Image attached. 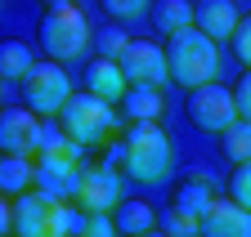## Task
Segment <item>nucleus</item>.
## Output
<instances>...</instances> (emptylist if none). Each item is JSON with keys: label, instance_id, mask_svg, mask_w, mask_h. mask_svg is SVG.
Segmentation results:
<instances>
[{"label": "nucleus", "instance_id": "nucleus-19", "mask_svg": "<svg viewBox=\"0 0 251 237\" xmlns=\"http://www.w3.org/2000/svg\"><path fill=\"white\" fill-rule=\"evenodd\" d=\"M211 188H206V170H193V184H184L175 193V206H184V211H193V215H206V206H211Z\"/></svg>", "mask_w": 251, "mask_h": 237}, {"label": "nucleus", "instance_id": "nucleus-12", "mask_svg": "<svg viewBox=\"0 0 251 237\" xmlns=\"http://www.w3.org/2000/svg\"><path fill=\"white\" fill-rule=\"evenodd\" d=\"M238 5L233 0H198L193 5V27L198 32H206L215 45L220 41H233V32H238Z\"/></svg>", "mask_w": 251, "mask_h": 237}, {"label": "nucleus", "instance_id": "nucleus-9", "mask_svg": "<svg viewBox=\"0 0 251 237\" xmlns=\"http://www.w3.org/2000/svg\"><path fill=\"white\" fill-rule=\"evenodd\" d=\"M41 143H45L41 112H31V108H0V152L36 157Z\"/></svg>", "mask_w": 251, "mask_h": 237}, {"label": "nucleus", "instance_id": "nucleus-18", "mask_svg": "<svg viewBox=\"0 0 251 237\" xmlns=\"http://www.w3.org/2000/svg\"><path fill=\"white\" fill-rule=\"evenodd\" d=\"M152 22H157V32H184V27H193V5L188 0H157V9H152Z\"/></svg>", "mask_w": 251, "mask_h": 237}, {"label": "nucleus", "instance_id": "nucleus-1", "mask_svg": "<svg viewBox=\"0 0 251 237\" xmlns=\"http://www.w3.org/2000/svg\"><path fill=\"white\" fill-rule=\"evenodd\" d=\"M121 161H126V174H130L135 184H144V188L166 184V174L175 166L171 134L157 121H135V130L126 134V143H121Z\"/></svg>", "mask_w": 251, "mask_h": 237}, {"label": "nucleus", "instance_id": "nucleus-28", "mask_svg": "<svg viewBox=\"0 0 251 237\" xmlns=\"http://www.w3.org/2000/svg\"><path fill=\"white\" fill-rule=\"evenodd\" d=\"M14 233V206H9V197L0 193V237H9Z\"/></svg>", "mask_w": 251, "mask_h": 237}, {"label": "nucleus", "instance_id": "nucleus-10", "mask_svg": "<svg viewBox=\"0 0 251 237\" xmlns=\"http://www.w3.org/2000/svg\"><path fill=\"white\" fill-rule=\"evenodd\" d=\"M121 72L130 76V85H166L171 67H166V49L157 41H130L121 49Z\"/></svg>", "mask_w": 251, "mask_h": 237}, {"label": "nucleus", "instance_id": "nucleus-2", "mask_svg": "<svg viewBox=\"0 0 251 237\" xmlns=\"http://www.w3.org/2000/svg\"><path fill=\"white\" fill-rule=\"evenodd\" d=\"M166 67H171V81H179L184 90H198L220 76V45L198 27H184L166 41Z\"/></svg>", "mask_w": 251, "mask_h": 237}, {"label": "nucleus", "instance_id": "nucleus-4", "mask_svg": "<svg viewBox=\"0 0 251 237\" xmlns=\"http://www.w3.org/2000/svg\"><path fill=\"white\" fill-rule=\"evenodd\" d=\"M36 157H41V161H36L41 188L68 197V193H72V179H76V166H81V143L58 126V130H45V143H41Z\"/></svg>", "mask_w": 251, "mask_h": 237}, {"label": "nucleus", "instance_id": "nucleus-25", "mask_svg": "<svg viewBox=\"0 0 251 237\" xmlns=\"http://www.w3.org/2000/svg\"><path fill=\"white\" fill-rule=\"evenodd\" d=\"M130 45V36L126 32H117V27H108V32H99V49H103V58H121V49Z\"/></svg>", "mask_w": 251, "mask_h": 237}, {"label": "nucleus", "instance_id": "nucleus-30", "mask_svg": "<svg viewBox=\"0 0 251 237\" xmlns=\"http://www.w3.org/2000/svg\"><path fill=\"white\" fill-rule=\"evenodd\" d=\"M139 237H171V233H152V228H148V233H139Z\"/></svg>", "mask_w": 251, "mask_h": 237}, {"label": "nucleus", "instance_id": "nucleus-16", "mask_svg": "<svg viewBox=\"0 0 251 237\" xmlns=\"http://www.w3.org/2000/svg\"><path fill=\"white\" fill-rule=\"evenodd\" d=\"M31 67H36V54L23 41H0V76L5 81H23Z\"/></svg>", "mask_w": 251, "mask_h": 237}, {"label": "nucleus", "instance_id": "nucleus-20", "mask_svg": "<svg viewBox=\"0 0 251 237\" xmlns=\"http://www.w3.org/2000/svg\"><path fill=\"white\" fill-rule=\"evenodd\" d=\"M225 157L233 161V166H242V161H251V121H238L225 130Z\"/></svg>", "mask_w": 251, "mask_h": 237}, {"label": "nucleus", "instance_id": "nucleus-17", "mask_svg": "<svg viewBox=\"0 0 251 237\" xmlns=\"http://www.w3.org/2000/svg\"><path fill=\"white\" fill-rule=\"evenodd\" d=\"M157 215H162V211H152L148 201H121V206H117V233H121V237H139V233L152 228Z\"/></svg>", "mask_w": 251, "mask_h": 237}, {"label": "nucleus", "instance_id": "nucleus-15", "mask_svg": "<svg viewBox=\"0 0 251 237\" xmlns=\"http://www.w3.org/2000/svg\"><path fill=\"white\" fill-rule=\"evenodd\" d=\"M126 112H130V121H162V112H166L162 85H130L126 90Z\"/></svg>", "mask_w": 251, "mask_h": 237}, {"label": "nucleus", "instance_id": "nucleus-27", "mask_svg": "<svg viewBox=\"0 0 251 237\" xmlns=\"http://www.w3.org/2000/svg\"><path fill=\"white\" fill-rule=\"evenodd\" d=\"M233 99H238V116H242V121H251V72L233 85Z\"/></svg>", "mask_w": 251, "mask_h": 237}, {"label": "nucleus", "instance_id": "nucleus-24", "mask_svg": "<svg viewBox=\"0 0 251 237\" xmlns=\"http://www.w3.org/2000/svg\"><path fill=\"white\" fill-rule=\"evenodd\" d=\"M229 188H233V201H238V206H247V211H251V161H242V166L233 170Z\"/></svg>", "mask_w": 251, "mask_h": 237}, {"label": "nucleus", "instance_id": "nucleus-31", "mask_svg": "<svg viewBox=\"0 0 251 237\" xmlns=\"http://www.w3.org/2000/svg\"><path fill=\"white\" fill-rule=\"evenodd\" d=\"M0 85H5V76H0Z\"/></svg>", "mask_w": 251, "mask_h": 237}, {"label": "nucleus", "instance_id": "nucleus-14", "mask_svg": "<svg viewBox=\"0 0 251 237\" xmlns=\"http://www.w3.org/2000/svg\"><path fill=\"white\" fill-rule=\"evenodd\" d=\"M36 184V157H18V152H0V193L23 197Z\"/></svg>", "mask_w": 251, "mask_h": 237}, {"label": "nucleus", "instance_id": "nucleus-8", "mask_svg": "<svg viewBox=\"0 0 251 237\" xmlns=\"http://www.w3.org/2000/svg\"><path fill=\"white\" fill-rule=\"evenodd\" d=\"M188 121L206 134H225L233 121H238V99L233 90H225L220 81H206L188 94Z\"/></svg>", "mask_w": 251, "mask_h": 237}, {"label": "nucleus", "instance_id": "nucleus-3", "mask_svg": "<svg viewBox=\"0 0 251 237\" xmlns=\"http://www.w3.org/2000/svg\"><path fill=\"white\" fill-rule=\"evenodd\" d=\"M41 45L54 63H72L90 45V18L81 14V5H58L41 18Z\"/></svg>", "mask_w": 251, "mask_h": 237}, {"label": "nucleus", "instance_id": "nucleus-22", "mask_svg": "<svg viewBox=\"0 0 251 237\" xmlns=\"http://www.w3.org/2000/svg\"><path fill=\"white\" fill-rule=\"evenodd\" d=\"M76 237H121V233H117L112 215H85L81 228H76Z\"/></svg>", "mask_w": 251, "mask_h": 237}, {"label": "nucleus", "instance_id": "nucleus-29", "mask_svg": "<svg viewBox=\"0 0 251 237\" xmlns=\"http://www.w3.org/2000/svg\"><path fill=\"white\" fill-rule=\"evenodd\" d=\"M45 5H50V9H58V5H72V0H45Z\"/></svg>", "mask_w": 251, "mask_h": 237}, {"label": "nucleus", "instance_id": "nucleus-26", "mask_svg": "<svg viewBox=\"0 0 251 237\" xmlns=\"http://www.w3.org/2000/svg\"><path fill=\"white\" fill-rule=\"evenodd\" d=\"M233 49H238V58L251 67V14L238 22V32H233Z\"/></svg>", "mask_w": 251, "mask_h": 237}, {"label": "nucleus", "instance_id": "nucleus-21", "mask_svg": "<svg viewBox=\"0 0 251 237\" xmlns=\"http://www.w3.org/2000/svg\"><path fill=\"white\" fill-rule=\"evenodd\" d=\"M162 224H166L171 237H202V215L184 211V206H175V201H171V211H162Z\"/></svg>", "mask_w": 251, "mask_h": 237}, {"label": "nucleus", "instance_id": "nucleus-6", "mask_svg": "<svg viewBox=\"0 0 251 237\" xmlns=\"http://www.w3.org/2000/svg\"><path fill=\"white\" fill-rule=\"evenodd\" d=\"M58 121H63V130H68L81 148H90V143H103L108 139V130L117 126V108L108 99H99V94L81 90V94H72L68 103H63Z\"/></svg>", "mask_w": 251, "mask_h": 237}, {"label": "nucleus", "instance_id": "nucleus-11", "mask_svg": "<svg viewBox=\"0 0 251 237\" xmlns=\"http://www.w3.org/2000/svg\"><path fill=\"white\" fill-rule=\"evenodd\" d=\"M202 237H251V211L238 206L233 197H211L202 215Z\"/></svg>", "mask_w": 251, "mask_h": 237}, {"label": "nucleus", "instance_id": "nucleus-23", "mask_svg": "<svg viewBox=\"0 0 251 237\" xmlns=\"http://www.w3.org/2000/svg\"><path fill=\"white\" fill-rule=\"evenodd\" d=\"M103 9L112 18H121V22H135V18L148 14V0H103Z\"/></svg>", "mask_w": 251, "mask_h": 237}, {"label": "nucleus", "instance_id": "nucleus-7", "mask_svg": "<svg viewBox=\"0 0 251 237\" xmlns=\"http://www.w3.org/2000/svg\"><path fill=\"white\" fill-rule=\"evenodd\" d=\"M23 99H27L31 112H41V116H58L63 103L72 99V76L63 72V63L45 58V63H36V67L23 76Z\"/></svg>", "mask_w": 251, "mask_h": 237}, {"label": "nucleus", "instance_id": "nucleus-13", "mask_svg": "<svg viewBox=\"0 0 251 237\" xmlns=\"http://www.w3.org/2000/svg\"><path fill=\"white\" fill-rule=\"evenodd\" d=\"M85 90L99 94V99H108V103H121L126 90H130V76L121 72L117 58H94L90 72H85Z\"/></svg>", "mask_w": 251, "mask_h": 237}, {"label": "nucleus", "instance_id": "nucleus-5", "mask_svg": "<svg viewBox=\"0 0 251 237\" xmlns=\"http://www.w3.org/2000/svg\"><path fill=\"white\" fill-rule=\"evenodd\" d=\"M68 197L76 201V211H85V215H112L117 206H121V174L108 161H81Z\"/></svg>", "mask_w": 251, "mask_h": 237}]
</instances>
